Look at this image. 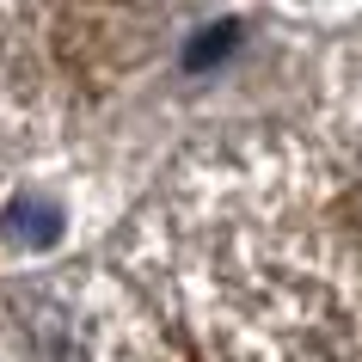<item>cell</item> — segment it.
I'll use <instances>...</instances> for the list:
<instances>
[{"label":"cell","mask_w":362,"mask_h":362,"mask_svg":"<svg viewBox=\"0 0 362 362\" xmlns=\"http://www.w3.org/2000/svg\"><path fill=\"white\" fill-rule=\"evenodd\" d=\"M0 228H6V240H19V246H49L62 233V209H49L37 197H19L13 209L0 215Z\"/></svg>","instance_id":"obj_2"},{"label":"cell","mask_w":362,"mask_h":362,"mask_svg":"<svg viewBox=\"0 0 362 362\" xmlns=\"http://www.w3.org/2000/svg\"><path fill=\"white\" fill-rule=\"evenodd\" d=\"M135 270L215 362H362V148L203 153L141 221Z\"/></svg>","instance_id":"obj_1"}]
</instances>
